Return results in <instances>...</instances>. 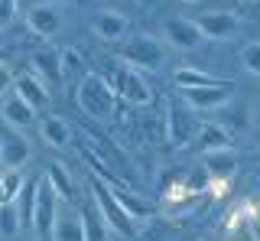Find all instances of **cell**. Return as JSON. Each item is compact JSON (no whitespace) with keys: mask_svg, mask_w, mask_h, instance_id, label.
<instances>
[{"mask_svg":"<svg viewBox=\"0 0 260 241\" xmlns=\"http://www.w3.org/2000/svg\"><path fill=\"white\" fill-rule=\"evenodd\" d=\"M59 199H55L52 186L46 183V176H39V189H36V205H32V238L36 241H52V228H55V212H59Z\"/></svg>","mask_w":260,"mask_h":241,"instance_id":"277c9868","label":"cell"},{"mask_svg":"<svg viewBox=\"0 0 260 241\" xmlns=\"http://www.w3.org/2000/svg\"><path fill=\"white\" fill-rule=\"evenodd\" d=\"M137 4H150V0H137Z\"/></svg>","mask_w":260,"mask_h":241,"instance_id":"1f68e13d","label":"cell"},{"mask_svg":"<svg viewBox=\"0 0 260 241\" xmlns=\"http://www.w3.org/2000/svg\"><path fill=\"white\" fill-rule=\"evenodd\" d=\"M108 82H111V88H114V95L127 98L130 104H137V108H143V104L153 101V92H150V85H146L143 72L130 69V66H124V62L114 69V75L108 78Z\"/></svg>","mask_w":260,"mask_h":241,"instance_id":"5b68a950","label":"cell"},{"mask_svg":"<svg viewBox=\"0 0 260 241\" xmlns=\"http://www.w3.org/2000/svg\"><path fill=\"white\" fill-rule=\"evenodd\" d=\"M32 75H36L46 88H49V85H62L59 52H52V49H39V52H32Z\"/></svg>","mask_w":260,"mask_h":241,"instance_id":"ac0fdd59","label":"cell"},{"mask_svg":"<svg viewBox=\"0 0 260 241\" xmlns=\"http://www.w3.org/2000/svg\"><path fill=\"white\" fill-rule=\"evenodd\" d=\"M20 13V0H0V29H7Z\"/></svg>","mask_w":260,"mask_h":241,"instance_id":"484cf974","label":"cell"},{"mask_svg":"<svg viewBox=\"0 0 260 241\" xmlns=\"http://www.w3.org/2000/svg\"><path fill=\"white\" fill-rule=\"evenodd\" d=\"M173 82L179 88H205V85H224V78H215V75H208V72H202L195 66H182V69L173 72Z\"/></svg>","mask_w":260,"mask_h":241,"instance_id":"ffe728a7","label":"cell"},{"mask_svg":"<svg viewBox=\"0 0 260 241\" xmlns=\"http://www.w3.org/2000/svg\"><path fill=\"white\" fill-rule=\"evenodd\" d=\"M195 134V124H192V111L182 108L179 101H166V137L173 147H185Z\"/></svg>","mask_w":260,"mask_h":241,"instance_id":"4fadbf2b","label":"cell"},{"mask_svg":"<svg viewBox=\"0 0 260 241\" xmlns=\"http://www.w3.org/2000/svg\"><path fill=\"white\" fill-rule=\"evenodd\" d=\"M88 189H91V205L98 208V215L104 219V225H108L114 235H134V219H130L124 208L114 202V196L108 192V186H104L98 176L91 179V186H88Z\"/></svg>","mask_w":260,"mask_h":241,"instance_id":"3957f363","label":"cell"},{"mask_svg":"<svg viewBox=\"0 0 260 241\" xmlns=\"http://www.w3.org/2000/svg\"><path fill=\"white\" fill-rule=\"evenodd\" d=\"M32 160V147L20 131L0 120V170H23Z\"/></svg>","mask_w":260,"mask_h":241,"instance_id":"52a82bcc","label":"cell"},{"mask_svg":"<svg viewBox=\"0 0 260 241\" xmlns=\"http://www.w3.org/2000/svg\"><path fill=\"white\" fill-rule=\"evenodd\" d=\"M241 66L254 78H260V39H250V43L241 46Z\"/></svg>","mask_w":260,"mask_h":241,"instance_id":"d4e9b609","label":"cell"},{"mask_svg":"<svg viewBox=\"0 0 260 241\" xmlns=\"http://www.w3.org/2000/svg\"><path fill=\"white\" fill-rule=\"evenodd\" d=\"M75 104L85 111L91 120H111L114 111H117V95H114L111 82L98 72H88L85 78L75 85Z\"/></svg>","mask_w":260,"mask_h":241,"instance_id":"6da1fadb","label":"cell"},{"mask_svg":"<svg viewBox=\"0 0 260 241\" xmlns=\"http://www.w3.org/2000/svg\"><path fill=\"white\" fill-rule=\"evenodd\" d=\"M182 92V104L199 114V111H221L234 101V92H231V82L224 85H205V88H179Z\"/></svg>","mask_w":260,"mask_h":241,"instance_id":"8992f818","label":"cell"},{"mask_svg":"<svg viewBox=\"0 0 260 241\" xmlns=\"http://www.w3.org/2000/svg\"><path fill=\"white\" fill-rule=\"evenodd\" d=\"M81 225H85V241H111V228L104 225L94 205L81 212Z\"/></svg>","mask_w":260,"mask_h":241,"instance_id":"7402d4cb","label":"cell"},{"mask_svg":"<svg viewBox=\"0 0 260 241\" xmlns=\"http://www.w3.org/2000/svg\"><path fill=\"white\" fill-rule=\"evenodd\" d=\"M117 59L124 62V66L137 69V72H143V69H146V72H156V69L162 66V46H159L156 36L137 33V36H127V39H124Z\"/></svg>","mask_w":260,"mask_h":241,"instance_id":"7a4b0ae2","label":"cell"},{"mask_svg":"<svg viewBox=\"0 0 260 241\" xmlns=\"http://www.w3.org/2000/svg\"><path fill=\"white\" fill-rule=\"evenodd\" d=\"M182 4H202V0H182Z\"/></svg>","mask_w":260,"mask_h":241,"instance_id":"f546056e","label":"cell"},{"mask_svg":"<svg viewBox=\"0 0 260 241\" xmlns=\"http://www.w3.org/2000/svg\"><path fill=\"white\" fill-rule=\"evenodd\" d=\"M162 39H166V46H173L179 52H195L202 43H205L189 17H169L162 23Z\"/></svg>","mask_w":260,"mask_h":241,"instance_id":"8fae6325","label":"cell"},{"mask_svg":"<svg viewBox=\"0 0 260 241\" xmlns=\"http://www.w3.org/2000/svg\"><path fill=\"white\" fill-rule=\"evenodd\" d=\"M88 29H91V36L98 43H124L130 36V20L124 17L120 10H98L91 13V20H88Z\"/></svg>","mask_w":260,"mask_h":241,"instance_id":"ba28073f","label":"cell"},{"mask_svg":"<svg viewBox=\"0 0 260 241\" xmlns=\"http://www.w3.org/2000/svg\"><path fill=\"white\" fill-rule=\"evenodd\" d=\"M10 92H13V95H20V98L26 101L32 111H36V114L49 108V88L39 82L32 72H23L20 78H13V88H10Z\"/></svg>","mask_w":260,"mask_h":241,"instance_id":"9a60e30c","label":"cell"},{"mask_svg":"<svg viewBox=\"0 0 260 241\" xmlns=\"http://www.w3.org/2000/svg\"><path fill=\"white\" fill-rule=\"evenodd\" d=\"M59 69H62V82L65 85H78L81 78L88 75L85 55H81L75 46H65V49H59Z\"/></svg>","mask_w":260,"mask_h":241,"instance_id":"d6986e66","label":"cell"},{"mask_svg":"<svg viewBox=\"0 0 260 241\" xmlns=\"http://www.w3.org/2000/svg\"><path fill=\"white\" fill-rule=\"evenodd\" d=\"M39 137H43L46 147H52V150H69L72 147V137H75V131H72V124L65 117L59 114H49L39 120Z\"/></svg>","mask_w":260,"mask_h":241,"instance_id":"5bb4252c","label":"cell"},{"mask_svg":"<svg viewBox=\"0 0 260 241\" xmlns=\"http://www.w3.org/2000/svg\"><path fill=\"white\" fill-rule=\"evenodd\" d=\"M199 150L202 154H231L234 150V137H231V131H228L224 124H218V120H211V124L205 127H199Z\"/></svg>","mask_w":260,"mask_h":241,"instance_id":"2e32d148","label":"cell"},{"mask_svg":"<svg viewBox=\"0 0 260 241\" xmlns=\"http://www.w3.org/2000/svg\"><path fill=\"white\" fill-rule=\"evenodd\" d=\"M4 59H7V52H0V66H4Z\"/></svg>","mask_w":260,"mask_h":241,"instance_id":"4dcf8cb0","label":"cell"},{"mask_svg":"<svg viewBox=\"0 0 260 241\" xmlns=\"http://www.w3.org/2000/svg\"><path fill=\"white\" fill-rule=\"evenodd\" d=\"M52 241H85V225H81V212L75 208H59L55 212V228H52Z\"/></svg>","mask_w":260,"mask_h":241,"instance_id":"e0dca14e","label":"cell"},{"mask_svg":"<svg viewBox=\"0 0 260 241\" xmlns=\"http://www.w3.org/2000/svg\"><path fill=\"white\" fill-rule=\"evenodd\" d=\"M0 183H4V199L7 202H16L26 176H23V170H0Z\"/></svg>","mask_w":260,"mask_h":241,"instance_id":"cb8c5ba5","label":"cell"},{"mask_svg":"<svg viewBox=\"0 0 260 241\" xmlns=\"http://www.w3.org/2000/svg\"><path fill=\"white\" fill-rule=\"evenodd\" d=\"M192 23H195V29L202 33V39H215V43L231 39V36L241 29V17H238V13H231V10H208V13H199Z\"/></svg>","mask_w":260,"mask_h":241,"instance_id":"9c48e42d","label":"cell"},{"mask_svg":"<svg viewBox=\"0 0 260 241\" xmlns=\"http://www.w3.org/2000/svg\"><path fill=\"white\" fill-rule=\"evenodd\" d=\"M26 26H29L39 39L59 36L62 26H65L62 7H59V4H32L29 10H26Z\"/></svg>","mask_w":260,"mask_h":241,"instance_id":"30bf717a","label":"cell"},{"mask_svg":"<svg viewBox=\"0 0 260 241\" xmlns=\"http://www.w3.org/2000/svg\"><path fill=\"white\" fill-rule=\"evenodd\" d=\"M20 228H23V222H20V212H16V202H4L0 205V235L16 238Z\"/></svg>","mask_w":260,"mask_h":241,"instance_id":"603a6c76","label":"cell"},{"mask_svg":"<svg viewBox=\"0 0 260 241\" xmlns=\"http://www.w3.org/2000/svg\"><path fill=\"white\" fill-rule=\"evenodd\" d=\"M0 120H4V124H10L13 131H20V134H23V131H29V127H36V124H39V114L20 98V95L7 92L4 98H0Z\"/></svg>","mask_w":260,"mask_h":241,"instance_id":"7c38bea8","label":"cell"},{"mask_svg":"<svg viewBox=\"0 0 260 241\" xmlns=\"http://www.w3.org/2000/svg\"><path fill=\"white\" fill-rule=\"evenodd\" d=\"M247 231H250V241H260V208L247 215Z\"/></svg>","mask_w":260,"mask_h":241,"instance_id":"4316f807","label":"cell"},{"mask_svg":"<svg viewBox=\"0 0 260 241\" xmlns=\"http://www.w3.org/2000/svg\"><path fill=\"white\" fill-rule=\"evenodd\" d=\"M7 202V199H4V183H0V205H4Z\"/></svg>","mask_w":260,"mask_h":241,"instance_id":"f1b7e54d","label":"cell"},{"mask_svg":"<svg viewBox=\"0 0 260 241\" xmlns=\"http://www.w3.org/2000/svg\"><path fill=\"white\" fill-rule=\"evenodd\" d=\"M43 176H46L49 186H52L55 199H62V202H72V196H75V192H72V179H69V173H65L62 163H52Z\"/></svg>","mask_w":260,"mask_h":241,"instance_id":"44dd1931","label":"cell"},{"mask_svg":"<svg viewBox=\"0 0 260 241\" xmlns=\"http://www.w3.org/2000/svg\"><path fill=\"white\" fill-rule=\"evenodd\" d=\"M10 88H13V72L7 69V62H4V66H0V98H4Z\"/></svg>","mask_w":260,"mask_h":241,"instance_id":"83f0119b","label":"cell"}]
</instances>
